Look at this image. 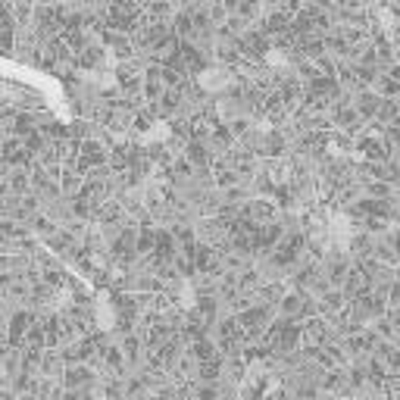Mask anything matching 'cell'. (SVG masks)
Segmentation results:
<instances>
[{
    "label": "cell",
    "mask_w": 400,
    "mask_h": 400,
    "mask_svg": "<svg viewBox=\"0 0 400 400\" xmlns=\"http://www.w3.org/2000/svg\"><path fill=\"white\" fill-rule=\"evenodd\" d=\"M35 312L25 310V306H19V310L10 312V322H6V338H10L12 347H22L25 344V335H28V328L35 325Z\"/></svg>",
    "instance_id": "cell-1"
},
{
    "label": "cell",
    "mask_w": 400,
    "mask_h": 400,
    "mask_svg": "<svg viewBox=\"0 0 400 400\" xmlns=\"http://www.w3.org/2000/svg\"><path fill=\"white\" fill-rule=\"evenodd\" d=\"M222 360L219 356H210V360H203V362H197V378L200 381H216L219 375H222Z\"/></svg>",
    "instance_id": "cell-2"
},
{
    "label": "cell",
    "mask_w": 400,
    "mask_h": 400,
    "mask_svg": "<svg viewBox=\"0 0 400 400\" xmlns=\"http://www.w3.org/2000/svg\"><path fill=\"white\" fill-rule=\"evenodd\" d=\"M141 344H144V338L125 335L122 344H119V347H122V353H125V360H128V362H138V360H141Z\"/></svg>",
    "instance_id": "cell-3"
},
{
    "label": "cell",
    "mask_w": 400,
    "mask_h": 400,
    "mask_svg": "<svg viewBox=\"0 0 400 400\" xmlns=\"http://www.w3.org/2000/svg\"><path fill=\"white\" fill-rule=\"evenodd\" d=\"M272 335H281V325H275V328H272ZM272 341L278 344V347H285V344H291V338L285 335V338H272Z\"/></svg>",
    "instance_id": "cell-4"
}]
</instances>
